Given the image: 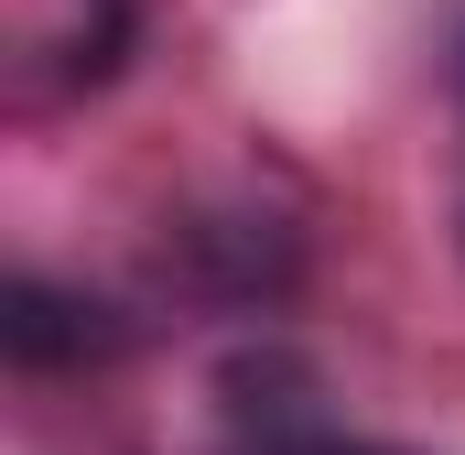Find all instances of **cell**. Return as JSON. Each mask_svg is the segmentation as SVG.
Here are the masks:
<instances>
[{
	"label": "cell",
	"mask_w": 465,
	"mask_h": 455,
	"mask_svg": "<svg viewBox=\"0 0 465 455\" xmlns=\"http://www.w3.org/2000/svg\"><path fill=\"white\" fill-rule=\"evenodd\" d=\"M119 326L98 304H76V293H54V282H11L0 293V347L22 358V369H76V358H98Z\"/></svg>",
	"instance_id": "cell-1"
}]
</instances>
